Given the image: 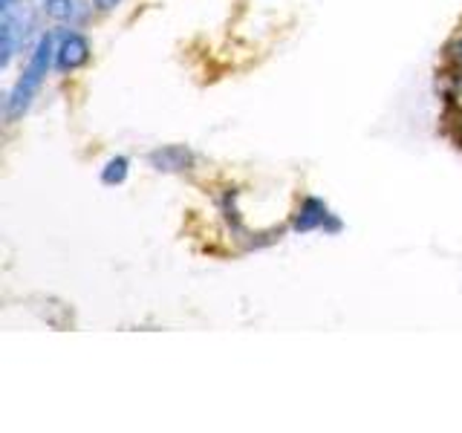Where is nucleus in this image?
Returning a JSON list of instances; mask_svg holds the SVG:
<instances>
[{"mask_svg":"<svg viewBox=\"0 0 462 433\" xmlns=\"http://www.w3.org/2000/svg\"><path fill=\"white\" fill-rule=\"evenodd\" d=\"M55 61V47H52V35H41L35 50H32V58H29V64L23 69V76L14 84V90L9 93L6 98V119L9 122H18L21 115L32 107V98L38 96L43 78H47V72Z\"/></svg>","mask_w":462,"mask_h":433,"instance_id":"1","label":"nucleus"},{"mask_svg":"<svg viewBox=\"0 0 462 433\" xmlns=\"http://www.w3.org/2000/svg\"><path fill=\"white\" fill-rule=\"evenodd\" d=\"M0 67H9L35 26V12L29 0H0Z\"/></svg>","mask_w":462,"mask_h":433,"instance_id":"2","label":"nucleus"},{"mask_svg":"<svg viewBox=\"0 0 462 433\" xmlns=\"http://www.w3.org/2000/svg\"><path fill=\"white\" fill-rule=\"evenodd\" d=\"M90 61V41L81 32H64L55 47V69L72 72Z\"/></svg>","mask_w":462,"mask_h":433,"instance_id":"3","label":"nucleus"},{"mask_svg":"<svg viewBox=\"0 0 462 433\" xmlns=\"http://www.w3.org/2000/svg\"><path fill=\"white\" fill-rule=\"evenodd\" d=\"M148 162L162 173H182L194 168V153L185 144H165V148L151 151Z\"/></svg>","mask_w":462,"mask_h":433,"instance_id":"4","label":"nucleus"},{"mask_svg":"<svg viewBox=\"0 0 462 433\" xmlns=\"http://www.w3.org/2000/svg\"><path fill=\"white\" fill-rule=\"evenodd\" d=\"M332 226V228H338V223L332 220V214L327 208V202L324 199H318V197H307L300 202V208H298V216H295V231H315V228H324V226Z\"/></svg>","mask_w":462,"mask_h":433,"instance_id":"5","label":"nucleus"},{"mask_svg":"<svg viewBox=\"0 0 462 433\" xmlns=\"http://www.w3.org/2000/svg\"><path fill=\"white\" fill-rule=\"evenodd\" d=\"M43 12L58 23H72L81 14L79 0H43Z\"/></svg>","mask_w":462,"mask_h":433,"instance_id":"6","label":"nucleus"},{"mask_svg":"<svg viewBox=\"0 0 462 433\" xmlns=\"http://www.w3.org/2000/svg\"><path fill=\"white\" fill-rule=\"evenodd\" d=\"M127 170H130V162L125 156H113L110 162L101 168V182L105 185H122L127 180Z\"/></svg>","mask_w":462,"mask_h":433,"instance_id":"7","label":"nucleus"},{"mask_svg":"<svg viewBox=\"0 0 462 433\" xmlns=\"http://www.w3.org/2000/svg\"><path fill=\"white\" fill-rule=\"evenodd\" d=\"M122 0H93V9H98V12H110V9H116L119 6Z\"/></svg>","mask_w":462,"mask_h":433,"instance_id":"8","label":"nucleus"},{"mask_svg":"<svg viewBox=\"0 0 462 433\" xmlns=\"http://www.w3.org/2000/svg\"><path fill=\"white\" fill-rule=\"evenodd\" d=\"M451 55H454V61L462 67V38H457V43H454V47H451Z\"/></svg>","mask_w":462,"mask_h":433,"instance_id":"9","label":"nucleus"}]
</instances>
